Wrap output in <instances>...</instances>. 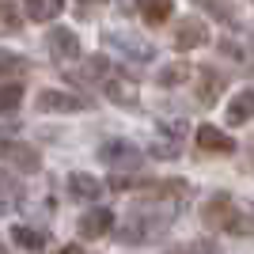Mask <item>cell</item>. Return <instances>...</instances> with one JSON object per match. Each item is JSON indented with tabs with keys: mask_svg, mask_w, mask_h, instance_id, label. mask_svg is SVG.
Segmentation results:
<instances>
[{
	"mask_svg": "<svg viewBox=\"0 0 254 254\" xmlns=\"http://www.w3.org/2000/svg\"><path fill=\"white\" fill-rule=\"evenodd\" d=\"M34 110H42V114H80L87 110V103L72 91H57V87H46L34 95Z\"/></svg>",
	"mask_w": 254,
	"mask_h": 254,
	"instance_id": "3957f363",
	"label": "cell"
},
{
	"mask_svg": "<svg viewBox=\"0 0 254 254\" xmlns=\"http://www.w3.org/2000/svg\"><path fill=\"white\" fill-rule=\"evenodd\" d=\"M209 42V27H205L201 19H182L179 27H175V46L179 50H197V46Z\"/></svg>",
	"mask_w": 254,
	"mask_h": 254,
	"instance_id": "9c48e42d",
	"label": "cell"
},
{
	"mask_svg": "<svg viewBox=\"0 0 254 254\" xmlns=\"http://www.w3.org/2000/svg\"><path fill=\"white\" fill-rule=\"evenodd\" d=\"M68 193L76 201H99L103 197V182L95 175H87V171H72L68 175Z\"/></svg>",
	"mask_w": 254,
	"mask_h": 254,
	"instance_id": "8fae6325",
	"label": "cell"
},
{
	"mask_svg": "<svg viewBox=\"0 0 254 254\" xmlns=\"http://www.w3.org/2000/svg\"><path fill=\"white\" fill-rule=\"evenodd\" d=\"M46 50H50V57L57 64L76 61V57H80V38H76L72 31H64V27H53L50 38H46Z\"/></svg>",
	"mask_w": 254,
	"mask_h": 254,
	"instance_id": "8992f818",
	"label": "cell"
},
{
	"mask_svg": "<svg viewBox=\"0 0 254 254\" xmlns=\"http://www.w3.org/2000/svg\"><path fill=\"white\" fill-rule=\"evenodd\" d=\"M61 254H84V251H80V247H64Z\"/></svg>",
	"mask_w": 254,
	"mask_h": 254,
	"instance_id": "d4e9b609",
	"label": "cell"
},
{
	"mask_svg": "<svg viewBox=\"0 0 254 254\" xmlns=\"http://www.w3.org/2000/svg\"><path fill=\"white\" fill-rule=\"evenodd\" d=\"M0 159H4L11 171H27V175L42 167V156H38L31 144H23V140H11V137H0Z\"/></svg>",
	"mask_w": 254,
	"mask_h": 254,
	"instance_id": "277c9868",
	"label": "cell"
},
{
	"mask_svg": "<svg viewBox=\"0 0 254 254\" xmlns=\"http://www.w3.org/2000/svg\"><path fill=\"white\" fill-rule=\"evenodd\" d=\"M193 4H197V8H205L212 19L228 23V27H235V23H239V11H235L232 0H193Z\"/></svg>",
	"mask_w": 254,
	"mask_h": 254,
	"instance_id": "d6986e66",
	"label": "cell"
},
{
	"mask_svg": "<svg viewBox=\"0 0 254 254\" xmlns=\"http://www.w3.org/2000/svg\"><path fill=\"white\" fill-rule=\"evenodd\" d=\"M254 118V91H239L228 103V126H247Z\"/></svg>",
	"mask_w": 254,
	"mask_h": 254,
	"instance_id": "2e32d148",
	"label": "cell"
},
{
	"mask_svg": "<svg viewBox=\"0 0 254 254\" xmlns=\"http://www.w3.org/2000/svg\"><path fill=\"white\" fill-rule=\"evenodd\" d=\"M103 91L114 99L118 106H137V103H140L137 84H129V80H118V76H106V80H103Z\"/></svg>",
	"mask_w": 254,
	"mask_h": 254,
	"instance_id": "7c38bea8",
	"label": "cell"
},
{
	"mask_svg": "<svg viewBox=\"0 0 254 254\" xmlns=\"http://www.w3.org/2000/svg\"><path fill=\"white\" fill-rule=\"evenodd\" d=\"M220 95H224V76L216 68H201L197 72V99L201 103H216Z\"/></svg>",
	"mask_w": 254,
	"mask_h": 254,
	"instance_id": "4fadbf2b",
	"label": "cell"
},
{
	"mask_svg": "<svg viewBox=\"0 0 254 254\" xmlns=\"http://www.w3.org/2000/svg\"><path fill=\"white\" fill-rule=\"evenodd\" d=\"M186 193H190V186H182V182H163V186H156L148 197H140V201L129 205L118 239L129 243V247H144V243H152V239H159V235L175 224V216H179V197H186Z\"/></svg>",
	"mask_w": 254,
	"mask_h": 254,
	"instance_id": "6da1fadb",
	"label": "cell"
},
{
	"mask_svg": "<svg viewBox=\"0 0 254 254\" xmlns=\"http://www.w3.org/2000/svg\"><path fill=\"white\" fill-rule=\"evenodd\" d=\"M11 239H15L23 251H42V247H46V232L27 228V224H15V228H11Z\"/></svg>",
	"mask_w": 254,
	"mask_h": 254,
	"instance_id": "7402d4cb",
	"label": "cell"
},
{
	"mask_svg": "<svg viewBox=\"0 0 254 254\" xmlns=\"http://www.w3.org/2000/svg\"><path fill=\"white\" fill-rule=\"evenodd\" d=\"M0 27L4 31H19V11H15V4H8V0H0Z\"/></svg>",
	"mask_w": 254,
	"mask_h": 254,
	"instance_id": "603a6c76",
	"label": "cell"
},
{
	"mask_svg": "<svg viewBox=\"0 0 254 254\" xmlns=\"http://www.w3.org/2000/svg\"><path fill=\"white\" fill-rule=\"evenodd\" d=\"M64 8V0H23V15L31 23H50L57 19V11Z\"/></svg>",
	"mask_w": 254,
	"mask_h": 254,
	"instance_id": "5bb4252c",
	"label": "cell"
},
{
	"mask_svg": "<svg viewBox=\"0 0 254 254\" xmlns=\"http://www.w3.org/2000/svg\"><path fill=\"white\" fill-rule=\"evenodd\" d=\"M27 72H31L27 57H19V53H11V50H0V80H19Z\"/></svg>",
	"mask_w": 254,
	"mask_h": 254,
	"instance_id": "ac0fdd59",
	"label": "cell"
},
{
	"mask_svg": "<svg viewBox=\"0 0 254 254\" xmlns=\"http://www.w3.org/2000/svg\"><path fill=\"white\" fill-rule=\"evenodd\" d=\"M0 254H8V251H4V243H0Z\"/></svg>",
	"mask_w": 254,
	"mask_h": 254,
	"instance_id": "4316f807",
	"label": "cell"
},
{
	"mask_svg": "<svg viewBox=\"0 0 254 254\" xmlns=\"http://www.w3.org/2000/svg\"><path fill=\"white\" fill-rule=\"evenodd\" d=\"M190 80V64L186 61H175V64H163L156 72V84L159 87H179V84H186Z\"/></svg>",
	"mask_w": 254,
	"mask_h": 254,
	"instance_id": "44dd1931",
	"label": "cell"
},
{
	"mask_svg": "<svg viewBox=\"0 0 254 254\" xmlns=\"http://www.w3.org/2000/svg\"><path fill=\"white\" fill-rule=\"evenodd\" d=\"M99 159L110 163L114 171H137L140 167V152L129 140H106L103 148H99Z\"/></svg>",
	"mask_w": 254,
	"mask_h": 254,
	"instance_id": "5b68a950",
	"label": "cell"
},
{
	"mask_svg": "<svg viewBox=\"0 0 254 254\" xmlns=\"http://www.w3.org/2000/svg\"><path fill=\"white\" fill-rule=\"evenodd\" d=\"M137 11H140V19H144V23L159 27V23H167V19H171L175 4H171V0H137Z\"/></svg>",
	"mask_w": 254,
	"mask_h": 254,
	"instance_id": "e0dca14e",
	"label": "cell"
},
{
	"mask_svg": "<svg viewBox=\"0 0 254 254\" xmlns=\"http://www.w3.org/2000/svg\"><path fill=\"white\" fill-rule=\"evenodd\" d=\"M114 228V212L106 209V205H95V209H87L76 224V232L84 235V239H103L106 232Z\"/></svg>",
	"mask_w": 254,
	"mask_h": 254,
	"instance_id": "52a82bcc",
	"label": "cell"
},
{
	"mask_svg": "<svg viewBox=\"0 0 254 254\" xmlns=\"http://www.w3.org/2000/svg\"><path fill=\"white\" fill-rule=\"evenodd\" d=\"M19 197H23L19 179H15L11 171H0V216L15 209V205H19Z\"/></svg>",
	"mask_w": 254,
	"mask_h": 254,
	"instance_id": "9a60e30c",
	"label": "cell"
},
{
	"mask_svg": "<svg viewBox=\"0 0 254 254\" xmlns=\"http://www.w3.org/2000/svg\"><path fill=\"white\" fill-rule=\"evenodd\" d=\"M197 148L201 152H216V156H232L235 140L228 133H220L216 126H197Z\"/></svg>",
	"mask_w": 254,
	"mask_h": 254,
	"instance_id": "30bf717a",
	"label": "cell"
},
{
	"mask_svg": "<svg viewBox=\"0 0 254 254\" xmlns=\"http://www.w3.org/2000/svg\"><path fill=\"white\" fill-rule=\"evenodd\" d=\"M179 254H224V251L212 243V239H193V243H190V247H182Z\"/></svg>",
	"mask_w": 254,
	"mask_h": 254,
	"instance_id": "cb8c5ba5",
	"label": "cell"
},
{
	"mask_svg": "<svg viewBox=\"0 0 254 254\" xmlns=\"http://www.w3.org/2000/svg\"><path fill=\"white\" fill-rule=\"evenodd\" d=\"M23 103V84L19 80H0V114H15Z\"/></svg>",
	"mask_w": 254,
	"mask_h": 254,
	"instance_id": "ffe728a7",
	"label": "cell"
},
{
	"mask_svg": "<svg viewBox=\"0 0 254 254\" xmlns=\"http://www.w3.org/2000/svg\"><path fill=\"white\" fill-rule=\"evenodd\" d=\"M201 220H205V228L232 232V235H251L254 232V220L232 201V193H212L209 201L201 205Z\"/></svg>",
	"mask_w": 254,
	"mask_h": 254,
	"instance_id": "7a4b0ae2",
	"label": "cell"
},
{
	"mask_svg": "<svg viewBox=\"0 0 254 254\" xmlns=\"http://www.w3.org/2000/svg\"><path fill=\"white\" fill-rule=\"evenodd\" d=\"M80 4H106V0H80Z\"/></svg>",
	"mask_w": 254,
	"mask_h": 254,
	"instance_id": "484cf974",
	"label": "cell"
},
{
	"mask_svg": "<svg viewBox=\"0 0 254 254\" xmlns=\"http://www.w3.org/2000/svg\"><path fill=\"white\" fill-rule=\"evenodd\" d=\"M106 46H118V50L126 53V57H133V61H152V42H144V38H137V34H118L110 31L106 34Z\"/></svg>",
	"mask_w": 254,
	"mask_h": 254,
	"instance_id": "ba28073f",
	"label": "cell"
}]
</instances>
